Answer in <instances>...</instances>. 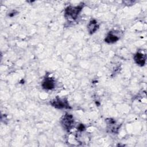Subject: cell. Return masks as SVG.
Segmentation results:
<instances>
[{
	"mask_svg": "<svg viewBox=\"0 0 147 147\" xmlns=\"http://www.w3.org/2000/svg\"><path fill=\"white\" fill-rule=\"evenodd\" d=\"M83 6L82 5L78 6H68L65 9V16L67 18L75 20L78 17L79 13L81 11Z\"/></svg>",
	"mask_w": 147,
	"mask_h": 147,
	"instance_id": "obj_1",
	"label": "cell"
},
{
	"mask_svg": "<svg viewBox=\"0 0 147 147\" xmlns=\"http://www.w3.org/2000/svg\"><path fill=\"white\" fill-rule=\"evenodd\" d=\"M61 123L63 127L66 130H70L74 126L75 121L74 117L71 114H66L62 118L61 120Z\"/></svg>",
	"mask_w": 147,
	"mask_h": 147,
	"instance_id": "obj_2",
	"label": "cell"
},
{
	"mask_svg": "<svg viewBox=\"0 0 147 147\" xmlns=\"http://www.w3.org/2000/svg\"><path fill=\"white\" fill-rule=\"evenodd\" d=\"M50 103L52 106L59 109L71 108L68 100L65 98H59L57 97L51 100Z\"/></svg>",
	"mask_w": 147,
	"mask_h": 147,
	"instance_id": "obj_3",
	"label": "cell"
},
{
	"mask_svg": "<svg viewBox=\"0 0 147 147\" xmlns=\"http://www.w3.org/2000/svg\"><path fill=\"white\" fill-rule=\"evenodd\" d=\"M107 126V129L109 130L110 133H117L119 129V126L116 123L115 120L111 118L107 119L106 120Z\"/></svg>",
	"mask_w": 147,
	"mask_h": 147,
	"instance_id": "obj_4",
	"label": "cell"
},
{
	"mask_svg": "<svg viewBox=\"0 0 147 147\" xmlns=\"http://www.w3.org/2000/svg\"><path fill=\"white\" fill-rule=\"evenodd\" d=\"M42 87L45 90H52L55 86V80L51 77L45 78L42 82Z\"/></svg>",
	"mask_w": 147,
	"mask_h": 147,
	"instance_id": "obj_5",
	"label": "cell"
},
{
	"mask_svg": "<svg viewBox=\"0 0 147 147\" xmlns=\"http://www.w3.org/2000/svg\"><path fill=\"white\" fill-rule=\"evenodd\" d=\"M134 60L138 65L144 66L146 63V56L142 53L137 52L134 56Z\"/></svg>",
	"mask_w": 147,
	"mask_h": 147,
	"instance_id": "obj_6",
	"label": "cell"
},
{
	"mask_svg": "<svg viewBox=\"0 0 147 147\" xmlns=\"http://www.w3.org/2000/svg\"><path fill=\"white\" fill-rule=\"evenodd\" d=\"M98 28L99 25L95 20H92L90 21L87 25V29L90 34H93L94 33H95L97 30Z\"/></svg>",
	"mask_w": 147,
	"mask_h": 147,
	"instance_id": "obj_7",
	"label": "cell"
},
{
	"mask_svg": "<svg viewBox=\"0 0 147 147\" xmlns=\"http://www.w3.org/2000/svg\"><path fill=\"white\" fill-rule=\"evenodd\" d=\"M119 37L117 35H115L114 33H113L112 32H110L107 36L106 37L105 41L107 43H114L116 41H117L119 40Z\"/></svg>",
	"mask_w": 147,
	"mask_h": 147,
	"instance_id": "obj_8",
	"label": "cell"
},
{
	"mask_svg": "<svg viewBox=\"0 0 147 147\" xmlns=\"http://www.w3.org/2000/svg\"><path fill=\"white\" fill-rule=\"evenodd\" d=\"M84 126L82 125V124H80L79 126V127H78V130H81V131H83V130H84Z\"/></svg>",
	"mask_w": 147,
	"mask_h": 147,
	"instance_id": "obj_9",
	"label": "cell"
}]
</instances>
